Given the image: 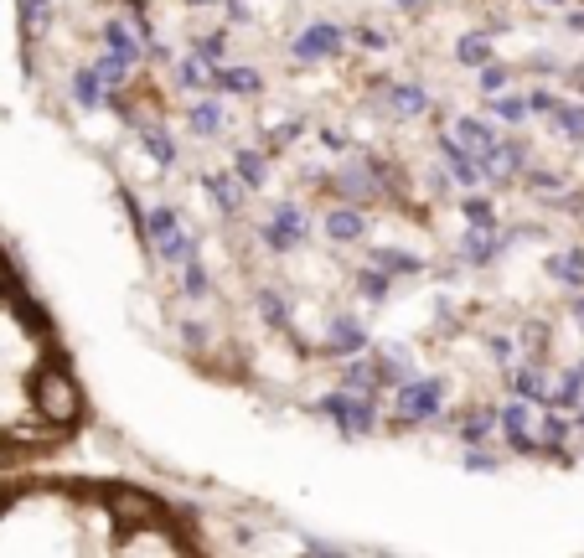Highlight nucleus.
Segmentation results:
<instances>
[{
    "label": "nucleus",
    "mask_w": 584,
    "mask_h": 558,
    "mask_svg": "<svg viewBox=\"0 0 584 558\" xmlns=\"http://www.w3.org/2000/svg\"><path fill=\"white\" fill-rule=\"evenodd\" d=\"M37 398H42V414L52 424H73L78 409H83L78 383L68 378V372H42V378H37Z\"/></svg>",
    "instance_id": "f257e3e1"
},
{
    "label": "nucleus",
    "mask_w": 584,
    "mask_h": 558,
    "mask_svg": "<svg viewBox=\"0 0 584 558\" xmlns=\"http://www.w3.org/2000/svg\"><path fill=\"white\" fill-rule=\"evenodd\" d=\"M145 228H150V243H156V254L166 264H187L192 259V243H187V233H181V223H176L171 207H156V212L145 217Z\"/></svg>",
    "instance_id": "f03ea898"
},
{
    "label": "nucleus",
    "mask_w": 584,
    "mask_h": 558,
    "mask_svg": "<svg viewBox=\"0 0 584 558\" xmlns=\"http://www.w3.org/2000/svg\"><path fill=\"white\" fill-rule=\"evenodd\" d=\"M326 414L342 424V429H373V403L357 398V393H331L326 398Z\"/></svg>",
    "instance_id": "7ed1b4c3"
},
{
    "label": "nucleus",
    "mask_w": 584,
    "mask_h": 558,
    "mask_svg": "<svg viewBox=\"0 0 584 558\" xmlns=\"http://www.w3.org/2000/svg\"><path fill=\"white\" fill-rule=\"evenodd\" d=\"M398 409H404V419H429L440 409V383H409L404 393H398Z\"/></svg>",
    "instance_id": "20e7f679"
},
{
    "label": "nucleus",
    "mask_w": 584,
    "mask_h": 558,
    "mask_svg": "<svg viewBox=\"0 0 584 558\" xmlns=\"http://www.w3.org/2000/svg\"><path fill=\"white\" fill-rule=\"evenodd\" d=\"M336 47H342V31H336V26H311V31L295 42V57L311 62V57H326V52H336Z\"/></svg>",
    "instance_id": "39448f33"
},
{
    "label": "nucleus",
    "mask_w": 584,
    "mask_h": 558,
    "mask_svg": "<svg viewBox=\"0 0 584 558\" xmlns=\"http://www.w3.org/2000/svg\"><path fill=\"white\" fill-rule=\"evenodd\" d=\"M512 383H517V393L528 398V403H548V398H553L548 372H543V367H533V362H528V367H517V372H512Z\"/></svg>",
    "instance_id": "423d86ee"
},
{
    "label": "nucleus",
    "mask_w": 584,
    "mask_h": 558,
    "mask_svg": "<svg viewBox=\"0 0 584 558\" xmlns=\"http://www.w3.org/2000/svg\"><path fill=\"white\" fill-rule=\"evenodd\" d=\"M109 507H114L119 517H130V522H150V517H156V502H150V496H140V491H114Z\"/></svg>",
    "instance_id": "0eeeda50"
},
{
    "label": "nucleus",
    "mask_w": 584,
    "mask_h": 558,
    "mask_svg": "<svg viewBox=\"0 0 584 558\" xmlns=\"http://www.w3.org/2000/svg\"><path fill=\"white\" fill-rule=\"evenodd\" d=\"M445 166H450L455 181H476V176H481V166L471 161V150L460 145V140H445Z\"/></svg>",
    "instance_id": "6e6552de"
},
{
    "label": "nucleus",
    "mask_w": 584,
    "mask_h": 558,
    "mask_svg": "<svg viewBox=\"0 0 584 558\" xmlns=\"http://www.w3.org/2000/svg\"><path fill=\"white\" fill-rule=\"evenodd\" d=\"M212 83H218L223 93H259V73L254 68H218Z\"/></svg>",
    "instance_id": "1a4fd4ad"
},
{
    "label": "nucleus",
    "mask_w": 584,
    "mask_h": 558,
    "mask_svg": "<svg viewBox=\"0 0 584 558\" xmlns=\"http://www.w3.org/2000/svg\"><path fill=\"white\" fill-rule=\"evenodd\" d=\"M207 192L218 197L223 212H238V207H243V181H238V176H207Z\"/></svg>",
    "instance_id": "9d476101"
},
{
    "label": "nucleus",
    "mask_w": 584,
    "mask_h": 558,
    "mask_svg": "<svg viewBox=\"0 0 584 558\" xmlns=\"http://www.w3.org/2000/svg\"><path fill=\"white\" fill-rule=\"evenodd\" d=\"M326 233H331L336 243H352V238L362 233V212H352V207H336V212L326 217Z\"/></svg>",
    "instance_id": "9b49d317"
},
{
    "label": "nucleus",
    "mask_w": 584,
    "mask_h": 558,
    "mask_svg": "<svg viewBox=\"0 0 584 558\" xmlns=\"http://www.w3.org/2000/svg\"><path fill=\"white\" fill-rule=\"evenodd\" d=\"M135 130H140V140L150 145V155L166 166V161H176V145H171V135L166 130H156V124H145V119H135Z\"/></svg>",
    "instance_id": "f8f14e48"
},
{
    "label": "nucleus",
    "mask_w": 584,
    "mask_h": 558,
    "mask_svg": "<svg viewBox=\"0 0 584 558\" xmlns=\"http://www.w3.org/2000/svg\"><path fill=\"white\" fill-rule=\"evenodd\" d=\"M264 171H269V161H264L259 150H238V181H243V186H259Z\"/></svg>",
    "instance_id": "ddd939ff"
},
{
    "label": "nucleus",
    "mask_w": 584,
    "mask_h": 558,
    "mask_svg": "<svg viewBox=\"0 0 584 558\" xmlns=\"http://www.w3.org/2000/svg\"><path fill=\"white\" fill-rule=\"evenodd\" d=\"M192 130H197V135H218V130H223V104H197Z\"/></svg>",
    "instance_id": "4468645a"
},
{
    "label": "nucleus",
    "mask_w": 584,
    "mask_h": 558,
    "mask_svg": "<svg viewBox=\"0 0 584 558\" xmlns=\"http://www.w3.org/2000/svg\"><path fill=\"white\" fill-rule=\"evenodd\" d=\"M455 140H460V145H476V150L497 145V140H491V130H486V124H476V119H460V124H455Z\"/></svg>",
    "instance_id": "2eb2a0df"
},
{
    "label": "nucleus",
    "mask_w": 584,
    "mask_h": 558,
    "mask_svg": "<svg viewBox=\"0 0 584 558\" xmlns=\"http://www.w3.org/2000/svg\"><path fill=\"white\" fill-rule=\"evenodd\" d=\"M331 347H336V352H357V347H362V326H357V321H336V326H331Z\"/></svg>",
    "instance_id": "dca6fc26"
},
{
    "label": "nucleus",
    "mask_w": 584,
    "mask_h": 558,
    "mask_svg": "<svg viewBox=\"0 0 584 558\" xmlns=\"http://www.w3.org/2000/svg\"><path fill=\"white\" fill-rule=\"evenodd\" d=\"M73 93H78V104H88V109H94V104L104 99V78H99V73H78Z\"/></svg>",
    "instance_id": "f3484780"
},
{
    "label": "nucleus",
    "mask_w": 584,
    "mask_h": 558,
    "mask_svg": "<svg viewBox=\"0 0 584 558\" xmlns=\"http://www.w3.org/2000/svg\"><path fill=\"white\" fill-rule=\"evenodd\" d=\"M388 99L404 109V114H424L429 109V99H424V88H388Z\"/></svg>",
    "instance_id": "a211bd4d"
},
{
    "label": "nucleus",
    "mask_w": 584,
    "mask_h": 558,
    "mask_svg": "<svg viewBox=\"0 0 584 558\" xmlns=\"http://www.w3.org/2000/svg\"><path fill=\"white\" fill-rule=\"evenodd\" d=\"M455 52H460V62H486V57H491V42H486V37H466Z\"/></svg>",
    "instance_id": "6ab92c4d"
},
{
    "label": "nucleus",
    "mask_w": 584,
    "mask_h": 558,
    "mask_svg": "<svg viewBox=\"0 0 584 558\" xmlns=\"http://www.w3.org/2000/svg\"><path fill=\"white\" fill-rule=\"evenodd\" d=\"M109 47H114V52H125L130 62H135V52H140V47H135V37H130L125 26H109Z\"/></svg>",
    "instance_id": "aec40b11"
},
{
    "label": "nucleus",
    "mask_w": 584,
    "mask_h": 558,
    "mask_svg": "<svg viewBox=\"0 0 584 558\" xmlns=\"http://www.w3.org/2000/svg\"><path fill=\"white\" fill-rule=\"evenodd\" d=\"M362 295H367V300H383V295H388V274H378V269L362 274Z\"/></svg>",
    "instance_id": "412c9836"
},
{
    "label": "nucleus",
    "mask_w": 584,
    "mask_h": 558,
    "mask_svg": "<svg viewBox=\"0 0 584 558\" xmlns=\"http://www.w3.org/2000/svg\"><path fill=\"white\" fill-rule=\"evenodd\" d=\"M491 424H497V414H481V419H471L466 429H460V440H466V445H476V440H481V434H486Z\"/></svg>",
    "instance_id": "4be33fe9"
},
{
    "label": "nucleus",
    "mask_w": 584,
    "mask_h": 558,
    "mask_svg": "<svg viewBox=\"0 0 584 558\" xmlns=\"http://www.w3.org/2000/svg\"><path fill=\"white\" fill-rule=\"evenodd\" d=\"M491 114L507 119V124H517L522 114H528V104H522V99H497V109H491Z\"/></svg>",
    "instance_id": "5701e85b"
},
{
    "label": "nucleus",
    "mask_w": 584,
    "mask_h": 558,
    "mask_svg": "<svg viewBox=\"0 0 584 558\" xmlns=\"http://www.w3.org/2000/svg\"><path fill=\"white\" fill-rule=\"evenodd\" d=\"M181 269H187V295H202V290H207V274H202V264H197V259H187Z\"/></svg>",
    "instance_id": "b1692460"
},
{
    "label": "nucleus",
    "mask_w": 584,
    "mask_h": 558,
    "mask_svg": "<svg viewBox=\"0 0 584 558\" xmlns=\"http://www.w3.org/2000/svg\"><path fill=\"white\" fill-rule=\"evenodd\" d=\"M202 78H207V73H202V62H181V73H176L181 88H202Z\"/></svg>",
    "instance_id": "393cba45"
},
{
    "label": "nucleus",
    "mask_w": 584,
    "mask_h": 558,
    "mask_svg": "<svg viewBox=\"0 0 584 558\" xmlns=\"http://www.w3.org/2000/svg\"><path fill=\"white\" fill-rule=\"evenodd\" d=\"M259 310L269 321H285V305H280V295H269V290H259Z\"/></svg>",
    "instance_id": "a878e982"
},
{
    "label": "nucleus",
    "mask_w": 584,
    "mask_h": 558,
    "mask_svg": "<svg viewBox=\"0 0 584 558\" xmlns=\"http://www.w3.org/2000/svg\"><path fill=\"white\" fill-rule=\"evenodd\" d=\"M378 264H388V269H419L414 259H404V254H393V248H378Z\"/></svg>",
    "instance_id": "bb28decb"
},
{
    "label": "nucleus",
    "mask_w": 584,
    "mask_h": 558,
    "mask_svg": "<svg viewBox=\"0 0 584 558\" xmlns=\"http://www.w3.org/2000/svg\"><path fill=\"white\" fill-rule=\"evenodd\" d=\"M197 57H212V62H218V57H223V37H202V42H197Z\"/></svg>",
    "instance_id": "cd10ccee"
},
{
    "label": "nucleus",
    "mask_w": 584,
    "mask_h": 558,
    "mask_svg": "<svg viewBox=\"0 0 584 558\" xmlns=\"http://www.w3.org/2000/svg\"><path fill=\"white\" fill-rule=\"evenodd\" d=\"M481 88H486V93H497V88H507V73H502V68H486V73H481Z\"/></svg>",
    "instance_id": "c85d7f7f"
},
{
    "label": "nucleus",
    "mask_w": 584,
    "mask_h": 558,
    "mask_svg": "<svg viewBox=\"0 0 584 558\" xmlns=\"http://www.w3.org/2000/svg\"><path fill=\"white\" fill-rule=\"evenodd\" d=\"M466 217H471L476 228H486V223H491V207H486V202H466Z\"/></svg>",
    "instance_id": "c756f323"
},
{
    "label": "nucleus",
    "mask_w": 584,
    "mask_h": 558,
    "mask_svg": "<svg viewBox=\"0 0 584 558\" xmlns=\"http://www.w3.org/2000/svg\"><path fill=\"white\" fill-rule=\"evenodd\" d=\"M512 336H491V357H502V362H512Z\"/></svg>",
    "instance_id": "7c9ffc66"
},
{
    "label": "nucleus",
    "mask_w": 584,
    "mask_h": 558,
    "mask_svg": "<svg viewBox=\"0 0 584 558\" xmlns=\"http://www.w3.org/2000/svg\"><path fill=\"white\" fill-rule=\"evenodd\" d=\"M543 6H569V0H543Z\"/></svg>",
    "instance_id": "2f4dec72"
},
{
    "label": "nucleus",
    "mask_w": 584,
    "mask_h": 558,
    "mask_svg": "<svg viewBox=\"0 0 584 558\" xmlns=\"http://www.w3.org/2000/svg\"><path fill=\"white\" fill-rule=\"evenodd\" d=\"M404 6H424V0H404Z\"/></svg>",
    "instance_id": "473e14b6"
},
{
    "label": "nucleus",
    "mask_w": 584,
    "mask_h": 558,
    "mask_svg": "<svg viewBox=\"0 0 584 558\" xmlns=\"http://www.w3.org/2000/svg\"><path fill=\"white\" fill-rule=\"evenodd\" d=\"M0 460H6V445H0Z\"/></svg>",
    "instance_id": "72a5a7b5"
},
{
    "label": "nucleus",
    "mask_w": 584,
    "mask_h": 558,
    "mask_svg": "<svg viewBox=\"0 0 584 558\" xmlns=\"http://www.w3.org/2000/svg\"><path fill=\"white\" fill-rule=\"evenodd\" d=\"M192 6H202V0H192Z\"/></svg>",
    "instance_id": "f704fd0d"
}]
</instances>
